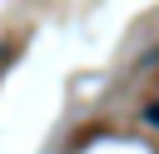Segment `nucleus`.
I'll return each instance as SVG.
<instances>
[{"mask_svg":"<svg viewBox=\"0 0 159 154\" xmlns=\"http://www.w3.org/2000/svg\"><path fill=\"white\" fill-rule=\"evenodd\" d=\"M144 119H149V124H159V104H149V109H144Z\"/></svg>","mask_w":159,"mask_h":154,"instance_id":"nucleus-1","label":"nucleus"},{"mask_svg":"<svg viewBox=\"0 0 159 154\" xmlns=\"http://www.w3.org/2000/svg\"><path fill=\"white\" fill-rule=\"evenodd\" d=\"M10 50H15V45H0V70L10 65Z\"/></svg>","mask_w":159,"mask_h":154,"instance_id":"nucleus-2","label":"nucleus"}]
</instances>
